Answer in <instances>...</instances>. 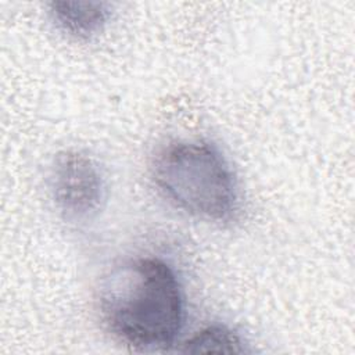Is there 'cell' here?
I'll return each mask as SVG.
<instances>
[{
	"mask_svg": "<svg viewBox=\"0 0 355 355\" xmlns=\"http://www.w3.org/2000/svg\"><path fill=\"white\" fill-rule=\"evenodd\" d=\"M100 312L110 331L137 351H166L184 324V297L173 269L154 257L114 268L100 291Z\"/></svg>",
	"mask_w": 355,
	"mask_h": 355,
	"instance_id": "cell-1",
	"label": "cell"
},
{
	"mask_svg": "<svg viewBox=\"0 0 355 355\" xmlns=\"http://www.w3.org/2000/svg\"><path fill=\"white\" fill-rule=\"evenodd\" d=\"M151 169L164 197L193 216L226 222L237 211L236 178L225 157L211 143H169L157 153Z\"/></svg>",
	"mask_w": 355,
	"mask_h": 355,
	"instance_id": "cell-2",
	"label": "cell"
},
{
	"mask_svg": "<svg viewBox=\"0 0 355 355\" xmlns=\"http://www.w3.org/2000/svg\"><path fill=\"white\" fill-rule=\"evenodd\" d=\"M54 22L76 39H90L98 33L110 18L108 3L54 1L50 4Z\"/></svg>",
	"mask_w": 355,
	"mask_h": 355,
	"instance_id": "cell-4",
	"label": "cell"
},
{
	"mask_svg": "<svg viewBox=\"0 0 355 355\" xmlns=\"http://www.w3.org/2000/svg\"><path fill=\"white\" fill-rule=\"evenodd\" d=\"M50 189L57 209L68 222L93 219L105 201V180L98 164L78 150H65L55 155Z\"/></svg>",
	"mask_w": 355,
	"mask_h": 355,
	"instance_id": "cell-3",
	"label": "cell"
},
{
	"mask_svg": "<svg viewBox=\"0 0 355 355\" xmlns=\"http://www.w3.org/2000/svg\"><path fill=\"white\" fill-rule=\"evenodd\" d=\"M182 352L202 354V352H223V354H245L250 352L245 341L232 329L220 324L208 326L190 338L180 348Z\"/></svg>",
	"mask_w": 355,
	"mask_h": 355,
	"instance_id": "cell-5",
	"label": "cell"
}]
</instances>
